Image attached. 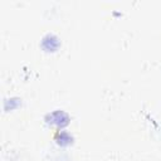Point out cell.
<instances>
[{
    "label": "cell",
    "mask_w": 161,
    "mask_h": 161,
    "mask_svg": "<svg viewBox=\"0 0 161 161\" xmlns=\"http://www.w3.org/2000/svg\"><path fill=\"white\" fill-rule=\"evenodd\" d=\"M69 121H70L69 114L67 112L62 111V109H55V111H53V112H50V113H48L45 116L47 125L57 127L58 131L62 130V128H64L65 126H68Z\"/></svg>",
    "instance_id": "6da1fadb"
},
{
    "label": "cell",
    "mask_w": 161,
    "mask_h": 161,
    "mask_svg": "<svg viewBox=\"0 0 161 161\" xmlns=\"http://www.w3.org/2000/svg\"><path fill=\"white\" fill-rule=\"evenodd\" d=\"M60 45V40L57 35L48 33L42 39V48L47 52H55Z\"/></svg>",
    "instance_id": "7a4b0ae2"
},
{
    "label": "cell",
    "mask_w": 161,
    "mask_h": 161,
    "mask_svg": "<svg viewBox=\"0 0 161 161\" xmlns=\"http://www.w3.org/2000/svg\"><path fill=\"white\" fill-rule=\"evenodd\" d=\"M54 138H55V141H57V143L59 146H68V145H70L73 142V136L69 132L64 131V130L57 131Z\"/></svg>",
    "instance_id": "3957f363"
},
{
    "label": "cell",
    "mask_w": 161,
    "mask_h": 161,
    "mask_svg": "<svg viewBox=\"0 0 161 161\" xmlns=\"http://www.w3.org/2000/svg\"><path fill=\"white\" fill-rule=\"evenodd\" d=\"M19 104H20V101H19L18 98H11V99H6V101H5L4 107H5V109L8 111V109H14V108L18 107Z\"/></svg>",
    "instance_id": "277c9868"
}]
</instances>
